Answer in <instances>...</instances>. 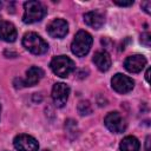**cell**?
Instances as JSON below:
<instances>
[{"mask_svg": "<svg viewBox=\"0 0 151 151\" xmlns=\"http://www.w3.org/2000/svg\"><path fill=\"white\" fill-rule=\"evenodd\" d=\"M42 76H44V71L40 67L32 66L27 70L26 77L22 80V85L24 86H34L35 84L39 83V80L42 78Z\"/></svg>", "mask_w": 151, "mask_h": 151, "instance_id": "12", "label": "cell"}, {"mask_svg": "<svg viewBox=\"0 0 151 151\" xmlns=\"http://www.w3.org/2000/svg\"><path fill=\"white\" fill-rule=\"evenodd\" d=\"M50 66H51V70L53 71V73L61 78H66L76 67L73 60L66 55H58V57L53 58Z\"/></svg>", "mask_w": 151, "mask_h": 151, "instance_id": "4", "label": "cell"}, {"mask_svg": "<svg viewBox=\"0 0 151 151\" xmlns=\"http://www.w3.org/2000/svg\"><path fill=\"white\" fill-rule=\"evenodd\" d=\"M78 111L80 114H88L91 112V106L88 104V101H80L78 105Z\"/></svg>", "mask_w": 151, "mask_h": 151, "instance_id": "16", "label": "cell"}, {"mask_svg": "<svg viewBox=\"0 0 151 151\" xmlns=\"http://www.w3.org/2000/svg\"><path fill=\"white\" fill-rule=\"evenodd\" d=\"M146 65V58L142 54H134L130 55L125 59L124 66L125 68L131 73H138L140 72Z\"/></svg>", "mask_w": 151, "mask_h": 151, "instance_id": "10", "label": "cell"}, {"mask_svg": "<svg viewBox=\"0 0 151 151\" xmlns=\"http://www.w3.org/2000/svg\"><path fill=\"white\" fill-rule=\"evenodd\" d=\"M22 21L25 24H33L40 21L46 15V7L40 1H26L24 4Z\"/></svg>", "mask_w": 151, "mask_h": 151, "instance_id": "1", "label": "cell"}, {"mask_svg": "<svg viewBox=\"0 0 151 151\" xmlns=\"http://www.w3.org/2000/svg\"><path fill=\"white\" fill-rule=\"evenodd\" d=\"M146 151H150V136L146 137V146H145Z\"/></svg>", "mask_w": 151, "mask_h": 151, "instance_id": "20", "label": "cell"}, {"mask_svg": "<svg viewBox=\"0 0 151 151\" xmlns=\"http://www.w3.org/2000/svg\"><path fill=\"white\" fill-rule=\"evenodd\" d=\"M0 113H1V106H0Z\"/></svg>", "mask_w": 151, "mask_h": 151, "instance_id": "22", "label": "cell"}, {"mask_svg": "<svg viewBox=\"0 0 151 151\" xmlns=\"http://www.w3.org/2000/svg\"><path fill=\"white\" fill-rule=\"evenodd\" d=\"M140 41H142L143 45H145L146 47H149L150 44H151V35H150V33H149V32L143 33L142 37H140Z\"/></svg>", "mask_w": 151, "mask_h": 151, "instance_id": "17", "label": "cell"}, {"mask_svg": "<svg viewBox=\"0 0 151 151\" xmlns=\"http://www.w3.org/2000/svg\"><path fill=\"white\" fill-rule=\"evenodd\" d=\"M0 7H1V2H0Z\"/></svg>", "mask_w": 151, "mask_h": 151, "instance_id": "23", "label": "cell"}, {"mask_svg": "<svg viewBox=\"0 0 151 151\" xmlns=\"http://www.w3.org/2000/svg\"><path fill=\"white\" fill-rule=\"evenodd\" d=\"M92 41H93V39L90 33H87L86 31H79L76 34V37L71 44L72 53L77 57L86 55L92 46Z\"/></svg>", "mask_w": 151, "mask_h": 151, "instance_id": "2", "label": "cell"}, {"mask_svg": "<svg viewBox=\"0 0 151 151\" xmlns=\"http://www.w3.org/2000/svg\"><path fill=\"white\" fill-rule=\"evenodd\" d=\"M17 28L9 21H0V40L13 42L17 39Z\"/></svg>", "mask_w": 151, "mask_h": 151, "instance_id": "11", "label": "cell"}, {"mask_svg": "<svg viewBox=\"0 0 151 151\" xmlns=\"http://www.w3.org/2000/svg\"><path fill=\"white\" fill-rule=\"evenodd\" d=\"M105 126L113 133H122L126 129V122L119 112H110L104 119Z\"/></svg>", "mask_w": 151, "mask_h": 151, "instance_id": "5", "label": "cell"}, {"mask_svg": "<svg viewBox=\"0 0 151 151\" xmlns=\"http://www.w3.org/2000/svg\"><path fill=\"white\" fill-rule=\"evenodd\" d=\"M145 78H146L147 81L150 80V68H147V71H146V73H145Z\"/></svg>", "mask_w": 151, "mask_h": 151, "instance_id": "21", "label": "cell"}, {"mask_svg": "<svg viewBox=\"0 0 151 151\" xmlns=\"http://www.w3.org/2000/svg\"><path fill=\"white\" fill-rule=\"evenodd\" d=\"M47 32L52 38H64L68 32V25L64 19H54L48 24Z\"/></svg>", "mask_w": 151, "mask_h": 151, "instance_id": "9", "label": "cell"}, {"mask_svg": "<svg viewBox=\"0 0 151 151\" xmlns=\"http://www.w3.org/2000/svg\"><path fill=\"white\" fill-rule=\"evenodd\" d=\"M111 84H112V88L119 93H127L134 86V81L130 77L122 73L114 74L111 79Z\"/></svg>", "mask_w": 151, "mask_h": 151, "instance_id": "6", "label": "cell"}, {"mask_svg": "<svg viewBox=\"0 0 151 151\" xmlns=\"http://www.w3.org/2000/svg\"><path fill=\"white\" fill-rule=\"evenodd\" d=\"M14 146L18 151H38L39 144L37 139L29 134H18L14 138Z\"/></svg>", "mask_w": 151, "mask_h": 151, "instance_id": "7", "label": "cell"}, {"mask_svg": "<svg viewBox=\"0 0 151 151\" xmlns=\"http://www.w3.org/2000/svg\"><path fill=\"white\" fill-rule=\"evenodd\" d=\"M93 63L97 66V68L101 72L107 71L111 67V58L107 52L105 51H98L93 55Z\"/></svg>", "mask_w": 151, "mask_h": 151, "instance_id": "13", "label": "cell"}, {"mask_svg": "<svg viewBox=\"0 0 151 151\" xmlns=\"http://www.w3.org/2000/svg\"><path fill=\"white\" fill-rule=\"evenodd\" d=\"M140 144L138 139L133 136H127L120 142V151H139Z\"/></svg>", "mask_w": 151, "mask_h": 151, "instance_id": "15", "label": "cell"}, {"mask_svg": "<svg viewBox=\"0 0 151 151\" xmlns=\"http://www.w3.org/2000/svg\"><path fill=\"white\" fill-rule=\"evenodd\" d=\"M114 4L118 6H122V7H126V6H131L133 4V1L132 0H130V1H114Z\"/></svg>", "mask_w": 151, "mask_h": 151, "instance_id": "19", "label": "cell"}, {"mask_svg": "<svg viewBox=\"0 0 151 151\" xmlns=\"http://www.w3.org/2000/svg\"><path fill=\"white\" fill-rule=\"evenodd\" d=\"M68 94H70V87L64 84V83H57L53 85L52 88V99L54 101V104L58 107H63L67 99H68Z\"/></svg>", "mask_w": 151, "mask_h": 151, "instance_id": "8", "label": "cell"}, {"mask_svg": "<svg viewBox=\"0 0 151 151\" xmlns=\"http://www.w3.org/2000/svg\"><path fill=\"white\" fill-rule=\"evenodd\" d=\"M84 21L94 29H99L104 25V17L99 12H87L84 14Z\"/></svg>", "mask_w": 151, "mask_h": 151, "instance_id": "14", "label": "cell"}, {"mask_svg": "<svg viewBox=\"0 0 151 151\" xmlns=\"http://www.w3.org/2000/svg\"><path fill=\"white\" fill-rule=\"evenodd\" d=\"M22 45L33 54H44L48 50L47 42L37 33L28 32L22 38Z\"/></svg>", "mask_w": 151, "mask_h": 151, "instance_id": "3", "label": "cell"}, {"mask_svg": "<svg viewBox=\"0 0 151 151\" xmlns=\"http://www.w3.org/2000/svg\"><path fill=\"white\" fill-rule=\"evenodd\" d=\"M142 8H144V11L149 14V13L151 12V11H150V9H151V2H150V1H144V2H142Z\"/></svg>", "mask_w": 151, "mask_h": 151, "instance_id": "18", "label": "cell"}]
</instances>
